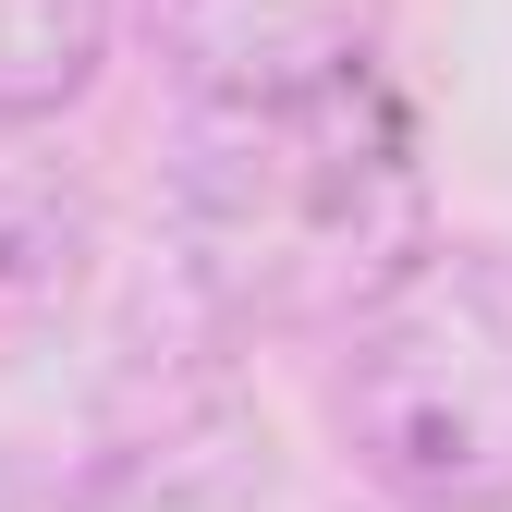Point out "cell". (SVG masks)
Listing matches in <instances>:
<instances>
[{"label":"cell","mask_w":512,"mask_h":512,"mask_svg":"<svg viewBox=\"0 0 512 512\" xmlns=\"http://www.w3.org/2000/svg\"><path fill=\"white\" fill-rule=\"evenodd\" d=\"M183 293L232 330H342L427 256V147L378 74L196 110L171 171Z\"/></svg>","instance_id":"1"},{"label":"cell","mask_w":512,"mask_h":512,"mask_svg":"<svg viewBox=\"0 0 512 512\" xmlns=\"http://www.w3.org/2000/svg\"><path fill=\"white\" fill-rule=\"evenodd\" d=\"M244 342L232 317H208L196 354H135L98 403V464L135 488V500H171V512H232L244 488H269V427H256L232 354Z\"/></svg>","instance_id":"3"},{"label":"cell","mask_w":512,"mask_h":512,"mask_svg":"<svg viewBox=\"0 0 512 512\" xmlns=\"http://www.w3.org/2000/svg\"><path fill=\"white\" fill-rule=\"evenodd\" d=\"M0 512H86V488H49V476H0Z\"/></svg>","instance_id":"7"},{"label":"cell","mask_w":512,"mask_h":512,"mask_svg":"<svg viewBox=\"0 0 512 512\" xmlns=\"http://www.w3.org/2000/svg\"><path fill=\"white\" fill-rule=\"evenodd\" d=\"M86 256H98L86 183L61 171L49 147H25V122H0V366L37 354L61 317H74Z\"/></svg>","instance_id":"5"},{"label":"cell","mask_w":512,"mask_h":512,"mask_svg":"<svg viewBox=\"0 0 512 512\" xmlns=\"http://www.w3.org/2000/svg\"><path fill=\"white\" fill-rule=\"evenodd\" d=\"M98 61H110V0H0V122L86 98Z\"/></svg>","instance_id":"6"},{"label":"cell","mask_w":512,"mask_h":512,"mask_svg":"<svg viewBox=\"0 0 512 512\" xmlns=\"http://www.w3.org/2000/svg\"><path fill=\"white\" fill-rule=\"evenodd\" d=\"M330 427L391 512H512V256L427 244L342 317Z\"/></svg>","instance_id":"2"},{"label":"cell","mask_w":512,"mask_h":512,"mask_svg":"<svg viewBox=\"0 0 512 512\" xmlns=\"http://www.w3.org/2000/svg\"><path fill=\"white\" fill-rule=\"evenodd\" d=\"M147 49L196 110L305 98V86L366 74L378 0H147Z\"/></svg>","instance_id":"4"}]
</instances>
